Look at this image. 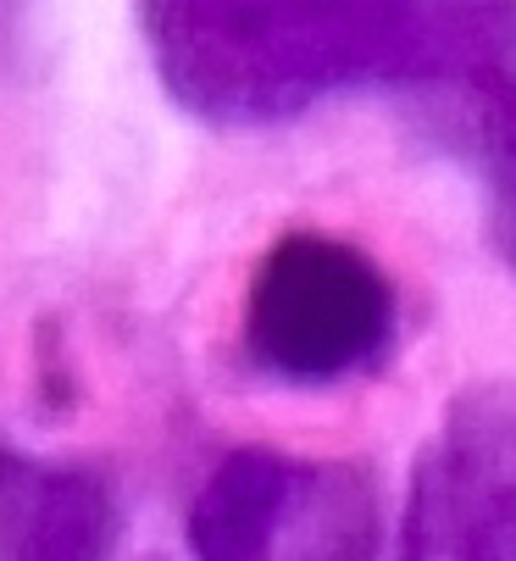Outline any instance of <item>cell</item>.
I'll use <instances>...</instances> for the list:
<instances>
[{"instance_id":"1","label":"cell","mask_w":516,"mask_h":561,"mask_svg":"<svg viewBox=\"0 0 516 561\" xmlns=\"http://www.w3.org/2000/svg\"><path fill=\"white\" fill-rule=\"evenodd\" d=\"M161 90L211 128L328 101L478 95L516 72V0H139Z\"/></svg>"},{"instance_id":"2","label":"cell","mask_w":516,"mask_h":561,"mask_svg":"<svg viewBox=\"0 0 516 561\" xmlns=\"http://www.w3.org/2000/svg\"><path fill=\"white\" fill-rule=\"evenodd\" d=\"M394 345V284L344 233L289 228L244 289V356L278 383L322 389L372 373Z\"/></svg>"},{"instance_id":"3","label":"cell","mask_w":516,"mask_h":561,"mask_svg":"<svg viewBox=\"0 0 516 561\" xmlns=\"http://www.w3.org/2000/svg\"><path fill=\"white\" fill-rule=\"evenodd\" d=\"M190 550L195 561H372V484L344 461L228 450L195 490Z\"/></svg>"},{"instance_id":"4","label":"cell","mask_w":516,"mask_h":561,"mask_svg":"<svg viewBox=\"0 0 516 561\" xmlns=\"http://www.w3.org/2000/svg\"><path fill=\"white\" fill-rule=\"evenodd\" d=\"M394 561H516V383L450 400L416 456Z\"/></svg>"},{"instance_id":"5","label":"cell","mask_w":516,"mask_h":561,"mask_svg":"<svg viewBox=\"0 0 516 561\" xmlns=\"http://www.w3.org/2000/svg\"><path fill=\"white\" fill-rule=\"evenodd\" d=\"M117 501L106 478L0 439V561H112Z\"/></svg>"},{"instance_id":"6","label":"cell","mask_w":516,"mask_h":561,"mask_svg":"<svg viewBox=\"0 0 516 561\" xmlns=\"http://www.w3.org/2000/svg\"><path fill=\"white\" fill-rule=\"evenodd\" d=\"M456 128L467 134V156L483 179L489 233H494L505 267L516 273V72L467 95L456 112Z\"/></svg>"}]
</instances>
